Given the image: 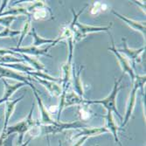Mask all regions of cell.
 I'll list each match as a JSON object with an SVG mask.
<instances>
[{
    "instance_id": "cell-1",
    "label": "cell",
    "mask_w": 146,
    "mask_h": 146,
    "mask_svg": "<svg viewBox=\"0 0 146 146\" xmlns=\"http://www.w3.org/2000/svg\"><path fill=\"white\" fill-rule=\"evenodd\" d=\"M122 78H123V75L120 77V79H118L116 81H115V85H114V88L111 92V94L107 96L106 98H104L103 100H99V101H84L85 103H88V104H102L103 105L104 107L107 109L108 112H115L119 117L121 119H123V117L121 116V115L119 114L118 110H116V103H115V101H116V95L121 88L119 87V84H120L121 81H122Z\"/></svg>"
},
{
    "instance_id": "cell-2",
    "label": "cell",
    "mask_w": 146,
    "mask_h": 146,
    "mask_svg": "<svg viewBox=\"0 0 146 146\" xmlns=\"http://www.w3.org/2000/svg\"><path fill=\"white\" fill-rule=\"evenodd\" d=\"M145 82V75L143 76H136L135 80H134V86L133 88L131 90L130 93V96H129V104H128V108H127V111H126V116L124 119V122L122 124L121 128H123L129 122V120L130 119V116L132 115V112H133L135 104H136V95H137V91L139 88H143V86Z\"/></svg>"
},
{
    "instance_id": "cell-3",
    "label": "cell",
    "mask_w": 146,
    "mask_h": 146,
    "mask_svg": "<svg viewBox=\"0 0 146 146\" xmlns=\"http://www.w3.org/2000/svg\"><path fill=\"white\" fill-rule=\"evenodd\" d=\"M87 124L82 123V121H76L74 123H54L51 125L42 127V134H56L59 132H62L66 129H79V128H87Z\"/></svg>"
},
{
    "instance_id": "cell-4",
    "label": "cell",
    "mask_w": 146,
    "mask_h": 146,
    "mask_svg": "<svg viewBox=\"0 0 146 146\" xmlns=\"http://www.w3.org/2000/svg\"><path fill=\"white\" fill-rule=\"evenodd\" d=\"M33 111V107L31 109V111H30V113H29L26 120L22 121V122L17 123L14 126H11V127L7 128L6 130H5V136L11 135V133H19L20 136H21L19 142H21L24 133H25V132L27 131L29 129H31L33 126L35 125V122L33 120V118H32Z\"/></svg>"
},
{
    "instance_id": "cell-5",
    "label": "cell",
    "mask_w": 146,
    "mask_h": 146,
    "mask_svg": "<svg viewBox=\"0 0 146 146\" xmlns=\"http://www.w3.org/2000/svg\"><path fill=\"white\" fill-rule=\"evenodd\" d=\"M75 25L77 26V30L75 32V41L81 40L82 38H85L88 34L92 33H97V32H108L111 28L112 23H110V25L108 26H90V25H82L76 23Z\"/></svg>"
},
{
    "instance_id": "cell-6",
    "label": "cell",
    "mask_w": 146,
    "mask_h": 146,
    "mask_svg": "<svg viewBox=\"0 0 146 146\" xmlns=\"http://www.w3.org/2000/svg\"><path fill=\"white\" fill-rule=\"evenodd\" d=\"M4 77L16 80V81H19V82L25 83V85H29L31 88H33V85L30 82L33 80V78H31L30 76L22 75L15 71H13L11 68H4V67H1V66H0V79L4 78Z\"/></svg>"
},
{
    "instance_id": "cell-7",
    "label": "cell",
    "mask_w": 146,
    "mask_h": 146,
    "mask_svg": "<svg viewBox=\"0 0 146 146\" xmlns=\"http://www.w3.org/2000/svg\"><path fill=\"white\" fill-rule=\"evenodd\" d=\"M111 41H112V47H109L108 49L111 52H113L114 54H115V56L117 57V59L119 60V61H120V64H121V67L123 68V74L124 73H128L129 74V76L131 77L132 81L134 82V80L136 78V75H135V73L134 71L132 70L130 65H129V62L126 60V58H124L120 52H118V50L115 48V42H114V39L113 38L111 37Z\"/></svg>"
},
{
    "instance_id": "cell-8",
    "label": "cell",
    "mask_w": 146,
    "mask_h": 146,
    "mask_svg": "<svg viewBox=\"0 0 146 146\" xmlns=\"http://www.w3.org/2000/svg\"><path fill=\"white\" fill-rule=\"evenodd\" d=\"M11 51L12 52H20V54H31V55H35V56H38V55H46L50 58H52V55L48 54H47V50H48V47L46 48V49H39L36 46H28V47H14V48H11L10 49Z\"/></svg>"
},
{
    "instance_id": "cell-9",
    "label": "cell",
    "mask_w": 146,
    "mask_h": 146,
    "mask_svg": "<svg viewBox=\"0 0 146 146\" xmlns=\"http://www.w3.org/2000/svg\"><path fill=\"white\" fill-rule=\"evenodd\" d=\"M112 12L115 16H117L120 19H122L123 21H124L127 25H129L132 29H134L135 31H138L140 32L143 36H145V23L143 24V22H137V21H134V20H131L126 17H123V15L119 14L118 12L112 11Z\"/></svg>"
},
{
    "instance_id": "cell-10",
    "label": "cell",
    "mask_w": 146,
    "mask_h": 146,
    "mask_svg": "<svg viewBox=\"0 0 146 146\" xmlns=\"http://www.w3.org/2000/svg\"><path fill=\"white\" fill-rule=\"evenodd\" d=\"M3 82L5 86V94H4L3 97L0 99V104L3 103L4 102H8V99L13 95V93H14L16 90H18L19 88H20L25 85L23 82H19V83H17L15 85H11L5 81V79H3Z\"/></svg>"
},
{
    "instance_id": "cell-11",
    "label": "cell",
    "mask_w": 146,
    "mask_h": 146,
    "mask_svg": "<svg viewBox=\"0 0 146 146\" xmlns=\"http://www.w3.org/2000/svg\"><path fill=\"white\" fill-rule=\"evenodd\" d=\"M33 91H34V96H35V97H36V99H37V101H38V107H39V110H40V112H41L42 122H44L45 123H46V124H48V125L52 124V123H54V121H52V119H51L48 111L46 110V107L44 106V104H43V102H42V101H41V98L38 96V93H37L38 90H37L35 88H33Z\"/></svg>"
},
{
    "instance_id": "cell-12",
    "label": "cell",
    "mask_w": 146,
    "mask_h": 146,
    "mask_svg": "<svg viewBox=\"0 0 146 146\" xmlns=\"http://www.w3.org/2000/svg\"><path fill=\"white\" fill-rule=\"evenodd\" d=\"M23 96H20L19 99H16V100H14V101H12V102H6V111H5V129H4V133L2 134V136L0 137L1 138H3V139H5V137H6L5 136V130H6V126H7V124H8V122H9V120H10V118H11V115H12V113H13V111H14V109H15V106H16V104L20 101V100H22L23 99Z\"/></svg>"
},
{
    "instance_id": "cell-13",
    "label": "cell",
    "mask_w": 146,
    "mask_h": 146,
    "mask_svg": "<svg viewBox=\"0 0 146 146\" xmlns=\"http://www.w3.org/2000/svg\"><path fill=\"white\" fill-rule=\"evenodd\" d=\"M123 49H117L119 52H123V54H125L129 59L133 60H137L138 59V56L139 54H141V52L145 50V47H142L138 50H133V49H130L128 47V45L126 43V38H123Z\"/></svg>"
},
{
    "instance_id": "cell-14",
    "label": "cell",
    "mask_w": 146,
    "mask_h": 146,
    "mask_svg": "<svg viewBox=\"0 0 146 146\" xmlns=\"http://www.w3.org/2000/svg\"><path fill=\"white\" fill-rule=\"evenodd\" d=\"M37 81L38 82H40L41 84H43L46 88L47 90L49 91V93L52 95V96H58L60 95V88L54 83V82H50V81H46V80H43V79H40V78H36Z\"/></svg>"
},
{
    "instance_id": "cell-15",
    "label": "cell",
    "mask_w": 146,
    "mask_h": 146,
    "mask_svg": "<svg viewBox=\"0 0 146 146\" xmlns=\"http://www.w3.org/2000/svg\"><path fill=\"white\" fill-rule=\"evenodd\" d=\"M106 118H107L108 128L110 129V130L113 133L115 143H117L120 146H123L122 143H120V141H119V139H118V137H117V130H118V129H119V128L115 125V121H114V118H113V116H112V112H108L107 115H106Z\"/></svg>"
},
{
    "instance_id": "cell-16",
    "label": "cell",
    "mask_w": 146,
    "mask_h": 146,
    "mask_svg": "<svg viewBox=\"0 0 146 146\" xmlns=\"http://www.w3.org/2000/svg\"><path fill=\"white\" fill-rule=\"evenodd\" d=\"M82 67L80 66L79 70L76 74H74V87L75 91L77 92V94L79 96H81L82 98L83 97V89H82V81H81V72H82Z\"/></svg>"
},
{
    "instance_id": "cell-17",
    "label": "cell",
    "mask_w": 146,
    "mask_h": 146,
    "mask_svg": "<svg viewBox=\"0 0 146 146\" xmlns=\"http://www.w3.org/2000/svg\"><path fill=\"white\" fill-rule=\"evenodd\" d=\"M32 34L33 35V38H34V42H33V46H36V47H38L39 46H41L43 44H54V39H47V38H42L41 37H39L35 29L33 28L32 29Z\"/></svg>"
},
{
    "instance_id": "cell-18",
    "label": "cell",
    "mask_w": 146,
    "mask_h": 146,
    "mask_svg": "<svg viewBox=\"0 0 146 146\" xmlns=\"http://www.w3.org/2000/svg\"><path fill=\"white\" fill-rule=\"evenodd\" d=\"M20 55L25 58V60H26L28 63L33 65V68L35 69H37L38 71H39V72H40V71H45L46 72V68L44 67V65H42L37 59H35V58H29L27 55L23 54H20Z\"/></svg>"
},
{
    "instance_id": "cell-19",
    "label": "cell",
    "mask_w": 146,
    "mask_h": 146,
    "mask_svg": "<svg viewBox=\"0 0 146 146\" xmlns=\"http://www.w3.org/2000/svg\"><path fill=\"white\" fill-rule=\"evenodd\" d=\"M30 74L33 75L35 78H40V79H43V80H46V81H50V82H59V80L56 79V78H54V77H52L46 74H44L42 72H31Z\"/></svg>"
},
{
    "instance_id": "cell-20",
    "label": "cell",
    "mask_w": 146,
    "mask_h": 146,
    "mask_svg": "<svg viewBox=\"0 0 146 146\" xmlns=\"http://www.w3.org/2000/svg\"><path fill=\"white\" fill-rule=\"evenodd\" d=\"M21 33L19 31L11 30L10 28H5L0 32V38H11L16 37L17 35H19Z\"/></svg>"
},
{
    "instance_id": "cell-21",
    "label": "cell",
    "mask_w": 146,
    "mask_h": 146,
    "mask_svg": "<svg viewBox=\"0 0 146 146\" xmlns=\"http://www.w3.org/2000/svg\"><path fill=\"white\" fill-rule=\"evenodd\" d=\"M16 16H6V17H0V25L5 26V28H10L11 23L16 19Z\"/></svg>"
},
{
    "instance_id": "cell-22",
    "label": "cell",
    "mask_w": 146,
    "mask_h": 146,
    "mask_svg": "<svg viewBox=\"0 0 146 146\" xmlns=\"http://www.w3.org/2000/svg\"><path fill=\"white\" fill-rule=\"evenodd\" d=\"M30 21H31V19L29 18L28 20L26 21V23L25 24V26H24V29L22 30V33H21V37H20V39H19V44L17 45V48L20 47V44L21 42L23 41V39H24V37L25 36V34L27 33L28 30H29V27H30Z\"/></svg>"
},
{
    "instance_id": "cell-23",
    "label": "cell",
    "mask_w": 146,
    "mask_h": 146,
    "mask_svg": "<svg viewBox=\"0 0 146 146\" xmlns=\"http://www.w3.org/2000/svg\"><path fill=\"white\" fill-rule=\"evenodd\" d=\"M16 54V52L11 51L10 49L9 50H6V49H0V56L2 55H5V54Z\"/></svg>"
},
{
    "instance_id": "cell-24",
    "label": "cell",
    "mask_w": 146,
    "mask_h": 146,
    "mask_svg": "<svg viewBox=\"0 0 146 146\" xmlns=\"http://www.w3.org/2000/svg\"><path fill=\"white\" fill-rule=\"evenodd\" d=\"M30 140H31V138H30V139H29V140H28V141H27V142H26V143H25V144H23V145H22V146H26V145H27V144H28V143H29V142H30Z\"/></svg>"
},
{
    "instance_id": "cell-25",
    "label": "cell",
    "mask_w": 146,
    "mask_h": 146,
    "mask_svg": "<svg viewBox=\"0 0 146 146\" xmlns=\"http://www.w3.org/2000/svg\"><path fill=\"white\" fill-rule=\"evenodd\" d=\"M3 141H4V140H2L1 138H0V146L2 145V143H3Z\"/></svg>"
},
{
    "instance_id": "cell-26",
    "label": "cell",
    "mask_w": 146,
    "mask_h": 146,
    "mask_svg": "<svg viewBox=\"0 0 146 146\" xmlns=\"http://www.w3.org/2000/svg\"><path fill=\"white\" fill-rule=\"evenodd\" d=\"M96 146H99V145H96Z\"/></svg>"
}]
</instances>
